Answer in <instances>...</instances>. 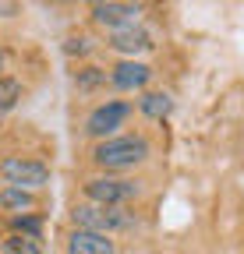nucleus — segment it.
Instances as JSON below:
<instances>
[{
    "label": "nucleus",
    "mask_w": 244,
    "mask_h": 254,
    "mask_svg": "<svg viewBox=\"0 0 244 254\" xmlns=\"http://www.w3.org/2000/svg\"><path fill=\"white\" fill-rule=\"evenodd\" d=\"M138 106H142V113H145V117L163 120V117L170 113V106H173V103H170V95H166V92H145Z\"/></svg>",
    "instance_id": "nucleus-11"
},
{
    "label": "nucleus",
    "mask_w": 244,
    "mask_h": 254,
    "mask_svg": "<svg viewBox=\"0 0 244 254\" xmlns=\"http://www.w3.org/2000/svg\"><path fill=\"white\" fill-rule=\"evenodd\" d=\"M0 71H4V50H0Z\"/></svg>",
    "instance_id": "nucleus-16"
},
{
    "label": "nucleus",
    "mask_w": 244,
    "mask_h": 254,
    "mask_svg": "<svg viewBox=\"0 0 244 254\" xmlns=\"http://www.w3.org/2000/svg\"><path fill=\"white\" fill-rule=\"evenodd\" d=\"M152 43H149V32L145 28H138V25H131V28H117L113 36H110V50H117V53H145Z\"/></svg>",
    "instance_id": "nucleus-9"
},
{
    "label": "nucleus",
    "mask_w": 244,
    "mask_h": 254,
    "mask_svg": "<svg viewBox=\"0 0 244 254\" xmlns=\"http://www.w3.org/2000/svg\"><path fill=\"white\" fill-rule=\"evenodd\" d=\"M21 99V85L14 78H0V113L14 110V103Z\"/></svg>",
    "instance_id": "nucleus-13"
},
{
    "label": "nucleus",
    "mask_w": 244,
    "mask_h": 254,
    "mask_svg": "<svg viewBox=\"0 0 244 254\" xmlns=\"http://www.w3.org/2000/svg\"><path fill=\"white\" fill-rule=\"evenodd\" d=\"M99 81H103V71H96V67H85V71H78V78H75L78 88H96Z\"/></svg>",
    "instance_id": "nucleus-14"
},
{
    "label": "nucleus",
    "mask_w": 244,
    "mask_h": 254,
    "mask_svg": "<svg viewBox=\"0 0 244 254\" xmlns=\"http://www.w3.org/2000/svg\"><path fill=\"white\" fill-rule=\"evenodd\" d=\"M0 177L7 180V187H43L50 180V170L43 163H32V159H18V155H7L4 163H0Z\"/></svg>",
    "instance_id": "nucleus-4"
},
{
    "label": "nucleus",
    "mask_w": 244,
    "mask_h": 254,
    "mask_svg": "<svg viewBox=\"0 0 244 254\" xmlns=\"http://www.w3.org/2000/svg\"><path fill=\"white\" fill-rule=\"evenodd\" d=\"M149 78H152V67H149V64H138V60H124V64H117L113 74H110L113 88H120V92L145 88V81H149Z\"/></svg>",
    "instance_id": "nucleus-7"
},
{
    "label": "nucleus",
    "mask_w": 244,
    "mask_h": 254,
    "mask_svg": "<svg viewBox=\"0 0 244 254\" xmlns=\"http://www.w3.org/2000/svg\"><path fill=\"white\" fill-rule=\"evenodd\" d=\"M0 205L7 212H28V208H36V198L28 194V190H21V187H4L0 190Z\"/></svg>",
    "instance_id": "nucleus-10"
},
{
    "label": "nucleus",
    "mask_w": 244,
    "mask_h": 254,
    "mask_svg": "<svg viewBox=\"0 0 244 254\" xmlns=\"http://www.w3.org/2000/svg\"><path fill=\"white\" fill-rule=\"evenodd\" d=\"M124 120H128V103H103V106H96L92 113H88L85 131L92 134V138H106V134H113Z\"/></svg>",
    "instance_id": "nucleus-5"
},
{
    "label": "nucleus",
    "mask_w": 244,
    "mask_h": 254,
    "mask_svg": "<svg viewBox=\"0 0 244 254\" xmlns=\"http://www.w3.org/2000/svg\"><path fill=\"white\" fill-rule=\"evenodd\" d=\"M4 254H43V247L36 244V237H25V233H14L4 240Z\"/></svg>",
    "instance_id": "nucleus-12"
},
{
    "label": "nucleus",
    "mask_w": 244,
    "mask_h": 254,
    "mask_svg": "<svg viewBox=\"0 0 244 254\" xmlns=\"http://www.w3.org/2000/svg\"><path fill=\"white\" fill-rule=\"evenodd\" d=\"M138 194V184L135 180H117V177H92L85 180V198L92 205H113L120 208L124 201H131Z\"/></svg>",
    "instance_id": "nucleus-3"
},
{
    "label": "nucleus",
    "mask_w": 244,
    "mask_h": 254,
    "mask_svg": "<svg viewBox=\"0 0 244 254\" xmlns=\"http://www.w3.org/2000/svg\"><path fill=\"white\" fill-rule=\"evenodd\" d=\"M75 226L78 230H88V233H103L110 237L113 230H124L131 226V215L124 208H113V205H78L75 208Z\"/></svg>",
    "instance_id": "nucleus-2"
},
{
    "label": "nucleus",
    "mask_w": 244,
    "mask_h": 254,
    "mask_svg": "<svg viewBox=\"0 0 244 254\" xmlns=\"http://www.w3.org/2000/svg\"><path fill=\"white\" fill-rule=\"evenodd\" d=\"M68 53H88V39H71L68 43Z\"/></svg>",
    "instance_id": "nucleus-15"
},
{
    "label": "nucleus",
    "mask_w": 244,
    "mask_h": 254,
    "mask_svg": "<svg viewBox=\"0 0 244 254\" xmlns=\"http://www.w3.org/2000/svg\"><path fill=\"white\" fill-rule=\"evenodd\" d=\"M68 254H113V240L103 233H88V230H75L68 237Z\"/></svg>",
    "instance_id": "nucleus-8"
},
{
    "label": "nucleus",
    "mask_w": 244,
    "mask_h": 254,
    "mask_svg": "<svg viewBox=\"0 0 244 254\" xmlns=\"http://www.w3.org/2000/svg\"><path fill=\"white\" fill-rule=\"evenodd\" d=\"M142 14V7L138 4H92V18L99 21V25H106V28H131L135 25V18Z\"/></svg>",
    "instance_id": "nucleus-6"
},
{
    "label": "nucleus",
    "mask_w": 244,
    "mask_h": 254,
    "mask_svg": "<svg viewBox=\"0 0 244 254\" xmlns=\"http://www.w3.org/2000/svg\"><path fill=\"white\" fill-rule=\"evenodd\" d=\"M145 155H149V145H145V138H135V134H128V138H106L92 152L96 166H103V170H128V166L142 163Z\"/></svg>",
    "instance_id": "nucleus-1"
}]
</instances>
